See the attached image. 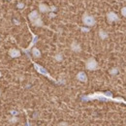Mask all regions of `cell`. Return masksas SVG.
Here are the masks:
<instances>
[{
	"instance_id": "6da1fadb",
	"label": "cell",
	"mask_w": 126,
	"mask_h": 126,
	"mask_svg": "<svg viewBox=\"0 0 126 126\" xmlns=\"http://www.w3.org/2000/svg\"><path fill=\"white\" fill-rule=\"evenodd\" d=\"M99 100V101H112V102H123L126 103L122 98H112V94L110 92H95L93 94L82 96V101H90V100Z\"/></svg>"
},
{
	"instance_id": "8992f818",
	"label": "cell",
	"mask_w": 126,
	"mask_h": 126,
	"mask_svg": "<svg viewBox=\"0 0 126 126\" xmlns=\"http://www.w3.org/2000/svg\"><path fill=\"white\" fill-rule=\"evenodd\" d=\"M107 19H108L109 22L111 23V22H114V21H118L119 17L114 12H110V13L107 14Z\"/></svg>"
},
{
	"instance_id": "9a60e30c",
	"label": "cell",
	"mask_w": 126,
	"mask_h": 126,
	"mask_svg": "<svg viewBox=\"0 0 126 126\" xmlns=\"http://www.w3.org/2000/svg\"><path fill=\"white\" fill-rule=\"evenodd\" d=\"M54 59H55L56 61H58V62L62 61V59H63L62 53H57V54H55V56H54Z\"/></svg>"
},
{
	"instance_id": "7a4b0ae2",
	"label": "cell",
	"mask_w": 126,
	"mask_h": 126,
	"mask_svg": "<svg viewBox=\"0 0 126 126\" xmlns=\"http://www.w3.org/2000/svg\"><path fill=\"white\" fill-rule=\"evenodd\" d=\"M28 17H29L30 21H31L35 26H39V27L43 26V20H42L41 16H40V15L38 14L37 11H35V10L32 11L31 13L28 15Z\"/></svg>"
},
{
	"instance_id": "277c9868",
	"label": "cell",
	"mask_w": 126,
	"mask_h": 126,
	"mask_svg": "<svg viewBox=\"0 0 126 126\" xmlns=\"http://www.w3.org/2000/svg\"><path fill=\"white\" fill-rule=\"evenodd\" d=\"M85 68L88 71H95V70H97L99 68L98 62L96 61V59H95L94 57H89L86 60V62H85Z\"/></svg>"
},
{
	"instance_id": "30bf717a",
	"label": "cell",
	"mask_w": 126,
	"mask_h": 126,
	"mask_svg": "<svg viewBox=\"0 0 126 126\" xmlns=\"http://www.w3.org/2000/svg\"><path fill=\"white\" fill-rule=\"evenodd\" d=\"M77 79L81 81V82H86L87 81V76H86V74L84 72L80 71L77 74Z\"/></svg>"
},
{
	"instance_id": "d6986e66",
	"label": "cell",
	"mask_w": 126,
	"mask_h": 126,
	"mask_svg": "<svg viewBox=\"0 0 126 126\" xmlns=\"http://www.w3.org/2000/svg\"><path fill=\"white\" fill-rule=\"evenodd\" d=\"M80 30L82 32H89V28L88 27H80Z\"/></svg>"
},
{
	"instance_id": "ac0fdd59",
	"label": "cell",
	"mask_w": 126,
	"mask_h": 126,
	"mask_svg": "<svg viewBox=\"0 0 126 126\" xmlns=\"http://www.w3.org/2000/svg\"><path fill=\"white\" fill-rule=\"evenodd\" d=\"M57 10V8L55 6H50L49 7V12H55Z\"/></svg>"
},
{
	"instance_id": "e0dca14e",
	"label": "cell",
	"mask_w": 126,
	"mask_h": 126,
	"mask_svg": "<svg viewBox=\"0 0 126 126\" xmlns=\"http://www.w3.org/2000/svg\"><path fill=\"white\" fill-rule=\"evenodd\" d=\"M121 15L126 17V7H123L122 9H121Z\"/></svg>"
},
{
	"instance_id": "ba28073f",
	"label": "cell",
	"mask_w": 126,
	"mask_h": 126,
	"mask_svg": "<svg viewBox=\"0 0 126 126\" xmlns=\"http://www.w3.org/2000/svg\"><path fill=\"white\" fill-rule=\"evenodd\" d=\"M8 53L12 58H16V57L20 56V51L18 49H16V48H10Z\"/></svg>"
},
{
	"instance_id": "ffe728a7",
	"label": "cell",
	"mask_w": 126,
	"mask_h": 126,
	"mask_svg": "<svg viewBox=\"0 0 126 126\" xmlns=\"http://www.w3.org/2000/svg\"><path fill=\"white\" fill-rule=\"evenodd\" d=\"M16 7L19 8V9H22V8L24 7V4H23V3H18V4L16 5Z\"/></svg>"
},
{
	"instance_id": "d4e9b609",
	"label": "cell",
	"mask_w": 126,
	"mask_h": 126,
	"mask_svg": "<svg viewBox=\"0 0 126 126\" xmlns=\"http://www.w3.org/2000/svg\"><path fill=\"white\" fill-rule=\"evenodd\" d=\"M0 95H1V91H0Z\"/></svg>"
},
{
	"instance_id": "5b68a950",
	"label": "cell",
	"mask_w": 126,
	"mask_h": 126,
	"mask_svg": "<svg viewBox=\"0 0 126 126\" xmlns=\"http://www.w3.org/2000/svg\"><path fill=\"white\" fill-rule=\"evenodd\" d=\"M33 66H34V68H35V70L38 72V73H40V74H42L43 76H46L47 78H48L49 79H51V80H53V81H55L56 83H58L56 80H54L53 78H51V76L47 73V71L43 67V66H41V65H39V64H37V63L33 62Z\"/></svg>"
},
{
	"instance_id": "3957f363",
	"label": "cell",
	"mask_w": 126,
	"mask_h": 126,
	"mask_svg": "<svg viewBox=\"0 0 126 126\" xmlns=\"http://www.w3.org/2000/svg\"><path fill=\"white\" fill-rule=\"evenodd\" d=\"M81 19H82L83 24H84L85 26H87V27L94 26L95 23H96V19L94 18V16H89V15H87L86 13L83 14V16H82V17H81Z\"/></svg>"
},
{
	"instance_id": "5bb4252c",
	"label": "cell",
	"mask_w": 126,
	"mask_h": 126,
	"mask_svg": "<svg viewBox=\"0 0 126 126\" xmlns=\"http://www.w3.org/2000/svg\"><path fill=\"white\" fill-rule=\"evenodd\" d=\"M118 72H119V69H118L117 67H113V68L110 69V71H109V73H110L111 76H115V75H117Z\"/></svg>"
},
{
	"instance_id": "cb8c5ba5",
	"label": "cell",
	"mask_w": 126,
	"mask_h": 126,
	"mask_svg": "<svg viewBox=\"0 0 126 126\" xmlns=\"http://www.w3.org/2000/svg\"><path fill=\"white\" fill-rule=\"evenodd\" d=\"M1 75H2V74H1V72H0V78H1Z\"/></svg>"
},
{
	"instance_id": "603a6c76",
	"label": "cell",
	"mask_w": 126,
	"mask_h": 126,
	"mask_svg": "<svg viewBox=\"0 0 126 126\" xmlns=\"http://www.w3.org/2000/svg\"><path fill=\"white\" fill-rule=\"evenodd\" d=\"M67 125V123H65V122H62V123H60V125L59 126H66Z\"/></svg>"
},
{
	"instance_id": "44dd1931",
	"label": "cell",
	"mask_w": 126,
	"mask_h": 126,
	"mask_svg": "<svg viewBox=\"0 0 126 126\" xmlns=\"http://www.w3.org/2000/svg\"><path fill=\"white\" fill-rule=\"evenodd\" d=\"M11 113H12V115H16V114H18V112L16 111V110H11Z\"/></svg>"
},
{
	"instance_id": "9c48e42d",
	"label": "cell",
	"mask_w": 126,
	"mask_h": 126,
	"mask_svg": "<svg viewBox=\"0 0 126 126\" xmlns=\"http://www.w3.org/2000/svg\"><path fill=\"white\" fill-rule=\"evenodd\" d=\"M71 49H72L74 52H80V51H81V47H80V45H79L78 42L74 41V42H72V44H71Z\"/></svg>"
},
{
	"instance_id": "7c38bea8",
	"label": "cell",
	"mask_w": 126,
	"mask_h": 126,
	"mask_svg": "<svg viewBox=\"0 0 126 126\" xmlns=\"http://www.w3.org/2000/svg\"><path fill=\"white\" fill-rule=\"evenodd\" d=\"M32 54H33V56L35 57V58H39V57H41V51L37 48V47H32Z\"/></svg>"
},
{
	"instance_id": "52a82bcc",
	"label": "cell",
	"mask_w": 126,
	"mask_h": 126,
	"mask_svg": "<svg viewBox=\"0 0 126 126\" xmlns=\"http://www.w3.org/2000/svg\"><path fill=\"white\" fill-rule=\"evenodd\" d=\"M31 34H32V37H33V40H32V42L30 43V45L28 46V47H27V48H23V49H22V50H23L25 53H27V54H28V52H29L30 48H31V47H33V46L35 45V43L38 41V36H37V35H34L32 32H31Z\"/></svg>"
},
{
	"instance_id": "484cf974",
	"label": "cell",
	"mask_w": 126,
	"mask_h": 126,
	"mask_svg": "<svg viewBox=\"0 0 126 126\" xmlns=\"http://www.w3.org/2000/svg\"><path fill=\"white\" fill-rule=\"evenodd\" d=\"M0 41H1V39H0Z\"/></svg>"
},
{
	"instance_id": "2e32d148",
	"label": "cell",
	"mask_w": 126,
	"mask_h": 126,
	"mask_svg": "<svg viewBox=\"0 0 126 126\" xmlns=\"http://www.w3.org/2000/svg\"><path fill=\"white\" fill-rule=\"evenodd\" d=\"M9 121H10V122H12V123H15V122L17 121V118H16V116H12V118H10V119H9Z\"/></svg>"
},
{
	"instance_id": "7402d4cb",
	"label": "cell",
	"mask_w": 126,
	"mask_h": 126,
	"mask_svg": "<svg viewBox=\"0 0 126 126\" xmlns=\"http://www.w3.org/2000/svg\"><path fill=\"white\" fill-rule=\"evenodd\" d=\"M48 16H49V17H54V16H55V14L51 12V13H49V15H48Z\"/></svg>"
},
{
	"instance_id": "8fae6325",
	"label": "cell",
	"mask_w": 126,
	"mask_h": 126,
	"mask_svg": "<svg viewBox=\"0 0 126 126\" xmlns=\"http://www.w3.org/2000/svg\"><path fill=\"white\" fill-rule=\"evenodd\" d=\"M39 11L41 13H48L49 12V6H47V4H44V3H40L39 4Z\"/></svg>"
},
{
	"instance_id": "4fadbf2b",
	"label": "cell",
	"mask_w": 126,
	"mask_h": 126,
	"mask_svg": "<svg viewBox=\"0 0 126 126\" xmlns=\"http://www.w3.org/2000/svg\"><path fill=\"white\" fill-rule=\"evenodd\" d=\"M99 37H100V39H102V40H106V39L109 37V34L105 31V30L100 29V30H99Z\"/></svg>"
}]
</instances>
